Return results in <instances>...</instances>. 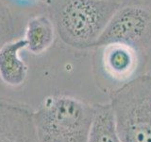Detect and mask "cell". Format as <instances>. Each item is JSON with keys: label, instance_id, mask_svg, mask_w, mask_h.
<instances>
[{"label": "cell", "instance_id": "6da1fadb", "mask_svg": "<svg viewBox=\"0 0 151 142\" xmlns=\"http://www.w3.org/2000/svg\"><path fill=\"white\" fill-rule=\"evenodd\" d=\"M120 5L108 0H55L47 8L60 40L74 49H88L96 47Z\"/></svg>", "mask_w": 151, "mask_h": 142}, {"label": "cell", "instance_id": "7a4b0ae2", "mask_svg": "<svg viewBox=\"0 0 151 142\" xmlns=\"http://www.w3.org/2000/svg\"><path fill=\"white\" fill-rule=\"evenodd\" d=\"M93 104L64 94L45 97L34 111L38 142H87Z\"/></svg>", "mask_w": 151, "mask_h": 142}, {"label": "cell", "instance_id": "3957f363", "mask_svg": "<svg viewBox=\"0 0 151 142\" xmlns=\"http://www.w3.org/2000/svg\"><path fill=\"white\" fill-rule=\"evenodd\" d=\"M110 102L122 142H151V73L113 90Z\"/></svg>", "mask_w": 151, "mask_h": 142}, {"label": "cell", "instance_id": "277c9868", "mask_svg": "<svg viewBox=\"0 0 151 142\" xmlns=\"http://www.w3.org/2000/svg\"><path fill=\"white\" fill-rule=\"evenodd\" d=\"M123 43L136 47L145 57L151 47V9L127 1L120 5L96 46Z\"/></svg>", "mask_w": 151, "mask_h": 142}, {"label": "cell", "instance_id": "5b68a950", "mask_svg": "<svg viewBox=\"0 0 151 142\" xmlns=\"http://www.w3.org/2000/svg\"><path fill=\"white\" fill-rule=\"evenodd\" d=\"M96 49L94 61L98 72L120 86L138 77L143 61L146 58L136 47L123 43H109Z\"/></svg>", "mask_w": 151, "mask_h": 142}, {"label": "cell", "instance_id": "8992f818", "mask_svg": "<svg viewBox=\"0 0 151 142\" xmlns=\"http://www.w3.org/2000/svg\"><path fill=\"white\" fill-rule=\"evenodd\" d=\"M0 142H38L34 110L0 99Z\"/></svg>", "mask_w": 151, "mask_h": 142}, {"label": "cell", "instance_id": "52a82bcc", "mask_svg": "<svg viewBox=\"0 0 151 142\" xmlns=\"http://www.w3.org/2000/svg\"><path fill=\"white\" fill-rule=\"evenodd\" d=\"M27 49L24 38L12 39L0 49V79L12 87H18L26 82L27 65L21 58V52Z\"/></svg>", "mask_w": 151, "mask_h": 142}, {"label": "cell", "instance_id": "ba28073f", "mask_svg": "<svg viewBox=\"0 0 151 142\" xmlns=\"http://www.w3.org/2000/svg\"><path fill=\"white\" fill-rule=\"evenodd\" d=\"M56 28L49 15L39 14L29 19L26 27L24 39L27 49L33 55H41L45 52L55 41Z\"/></svg>", "mask_w": 151, "mask_h": 142}, {"label": "cell", "instance_id": "9c48e42d", "mask_svg": "<svg viewBox=\"0 0 151 142\" xmlns=\"http://www.w3.org/2000/svg\"><path fill=\"white\" fill-rule=\"evenodd\" d=\"M93 108L87 142H122L111 102L93 104Z\"/></svg>", "mask_w": 151, "mask_h": 142}, {"label": "cell", "instance_id": "30bf717a", "mask_svg": "<svg viewBox=\"0 0 151 142\" xmlns=\"http://www.w3.org/2000/svg\"><path fill=\"white\" fill-rule=\"evenodd\" d=\"M15 23L12 13L6 5L0 1V49L14 39Z\"/></svg>", "mask_w": 151, "mask_h": 142}, {"label": "cell", "instance_id": "8fae6325", "mask_svg": "<svg viewBox=\"0 0 151 142\" xmlns=\"http://www.w3.org/2000/svg\"><path fill=\"white\" fill-rule=\"evenodd\" d=\"M19 1H22V2H29V3H38V4H42V5H45L46 7H48V6H50V5L55 1V0H19Z\"/></svg>", "mask_w": 151, "mask_h": 142}, {"label": "cell", "instance_id": "7c38bea8", "mask_svg": "<svg viewBox=\"0 0 151 142\" xmlns=\"http://www.w3.org/2000/svg\"><path fill=\"white\" fill-rule=\"evenodd\" d=\"M127 1L134 2V3H139V4L145 5V6L151 9V0H127Z\"/></svg>", "mask_w": 151, "mask_h": 142}, {"label": "cell", "instance_id": "4fadbf2b", "mask_svg": "<svg viewBox=\"0 0 151 142\" xmlns=\"http://www.w3.org/2000/svg\"><path fill=\"white\" fill-rule=\"evenodd\" d=\"M108 1H111V2H115V3H118V4H123L127 2V0H108Z\"/></svg>", "mask_w": 151, "mask_h": 142}]
</instances>
